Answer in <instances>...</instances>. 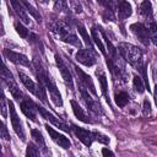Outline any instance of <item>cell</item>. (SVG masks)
<instances>
[{
  "instance_id": "obj_1",
  "label": "cell",
  "mask_w": 157,
  "mask_h": 157,
  "mask_svg": "<svg viewBox=\"0 0 157 157\" xmlns=\"http://www.w3.org/2000/svg\"><path fill=\"white\" fill-rule=\"evenodd\" d=\"M33 64H34V67H36V74H37V78L38 81H40L45 88L49 91V94H50V98L53 101V103L56 105V107H63V98H61V94L59 92V90L56 88V85L55 82L53 81L52 76L49 75V72L45 70V67L40 64V61L38 59H34L33 60Z\"/></svg>"
},
{
  "instance_id": "obj_2",
  "label": "cell",
  "mask_w": 157,
  "mask_h": 157,
  "mask_svg": "<svg viewBox=\"0 0 157 157\" xmlns=\"http://www.w3.org/2000/svg\"><path fill=\"white\" fill-rule=\"evenodd\" d=\"M118 52L130 65L137 67L139 70L144 66L142 65V52L136 45H132L126 42H121L118 44Z\"/></svg>"
},
{
  "instance_id": "obj_3",
  "label": "cell",
  "mask_w": 157,
  "mask_h": 157,
  "mask_svg": "<svg viewBox=\"0 0 157 157\" xmlns=\"http://www.w3.org/2000/svg\"><path fill=\"white\" fill-rule=\"evenodd\" d=\"M1 76H2L4 82L7 85V87H9V90H10V93L12 94V97L20 103V102L25 98V94L20 91V88H18V86H17V83H16V81H15V78H13V76H12V74L7 70V67H6L5 65H4V67H2Z\"/></svg>"
},
{
  "instance_id": "obj_4",
  "label": "cell",
  "mask_w": 157,
  "mask_h": 157,
  "mask_svg": "<svg viewBox=\"0 0 157 157\" xmlns=\"http://www.w3.org/2000/svg\"><path fill=\"white\" fill-rule=\"evenodd\" d=\"M55 32L58 33V36L60 37V39H61L63 42L70 43V44H72V45H75V47H77V48L81 47V42H80L78 37H77L75 33H72V32L70 31V27L67 28L64 23H61V22L58 23V26H56V28H55Z\"/></svg>"
},
{
  "instance_id": "obj_5",
  "label": "cell",
  "mask_w": 157,
  "mask_h": 157,
  "mask_svg": "<svg viewBox=\"0 0 157 157\" xmlns=\"http://www.w3.org/2000/svg\"><path fill=\"white\" fill-rule=\"evenodd\" d=\"M55 64H56V66H58V69H59V71H60V74H61V77H63V80H64L66 87L72 91V90H74V80H72L71 72H70L67 65H66V64L64 63V60L61 59V56H59L58 54H55Z\"/></svg>"
},
{
  "instance_id": "obj_6",
  "label": "cell",
  "mask_w": 157,
  "mask_h": 157,
  "mask_svg": "<svg viewBox=\"0 0 157 157\" xmlns=\"http://www.w3.org/2000/svg\"><path fill=\"white\" fill-rule=\"evenodd\" d=\"M9 109H10V119H11V125L15 130V132L17 134V136L25 141L26 140V135H25V130H23V126H22V123L16 113V109H15V105L12 102H9Z\"/></svg>"
},
{
  "instance_id": "obj_7",
  "label": "cell",
  "mask_w": 157,
  "mask_h": 157,
  "mask_svg": "<svg viewBox=\"0 0 157 157\" xmlns=\"http://www.w3.org/2000/svg\"><path fill=\"white\" fill-rule=\"evenodd\" d=\"M130 31L135 34V37H137V39L144 44V45H148L150 43V36H148V29L147 27L141 23V22H135L132 25H130Z\"/></svg>"
},
{
  "instance_id": "obj_8",
  "label": "cell",
  "mask_w": 157,
  "mask_h": 157,
  "mask_svg": "<svg viewBox=\"0 0 157 157\" xmlns=\"http://www.w3.org/2000/svg\"><path fill=\"white\" fill-rule=\"evenodd\" d=\"M75 59L78 61V63H81L82 65H85V66H93L94 64H96V55H94V53H93V50L92 49H80L76 54H75Z\"/></svg>"
},
{
  "instance_id": "obj_9",
  "label": "cell",
  "mask_w": 157,
  "mask_h": 157,
  "mask_svg": "<svg viewBox=\"0 0 157 157\" xmlns=\"http://www.w3.org/2000/svg\"><path fill=\"white\" fill-rule=\"evenodd\" d=\"M71 130H72V132L75 134V136H76L83 145H86L87 147L91 146L92 142L94 141L93 131L86 130V129L80 128V126H76V125H71Z\"/></svg>"
},
{
  "instance_id": "obj_10",
  "label": "cell",
  "mask_w": 157,
  "mask_h": 157,
  "mask_svg": "<svg viewBox=\"0 0 157 157\" xmlns=\"http://www.w3.org/2000/svg\"><path fill=\"white\" fill-rule=\"evenodd\" d=\"M74 69H75V71H76V74H77V76H78V81H80V85L82 86V87H85L87 91H90L92 94H97V92H96V87H94V83H93V80H92V77L90 76V75H87L85 71H82L78 66H74Z\"/></svg>"
},
{
  "instance_id": "obj_11",
  "label": "cell",
  "mask_w": 157,
  "mask_h": 157,
  "mask_svg": "<svg viewBox=\"0 0 157 157\" xmlns=\"http://www.w3.org/2000/svg\"><path fill=\"white\" fill-rule=\"evenodd\" d=\"M20 107H21L22 113H23L27 118H29L32 121H37V114H36V112H37V105L34 104V102H33L32 99H29L28 97L25 96V98L20 102Z\"/></svg>"
},
{
  "instance_id": "obj_12",
  "label": "cell",
  "mask_w": 157,
  "mask_h": 157,
  "mask_svg": "<svg viewBox=\"0 0 157 157\" xmlns=\"http://www.w3.org/2000/svg\"><path fill=\"white\" fill-rule=\"evenodd\" d=\"M37 110L39 112V114L45 119V120H49L53 125H55L56 128H59L60 130H63V131H69V126L65 124V123H63L59 118H56L54 114H52L49 110H47L45 108H43V107H40V105H37Z\"/></svg>"
},
{
  "instance_id": "obj_13",
  "label": "cell",
  "mask_w": 157,
  "mask_h": 157,
  "mask_svg": "<svg viewBox=\"0 0 157 157\" xmlns=\"http://www.w3.org/2000/svg\"><path fill=\"white\" fill-rule=\"evenodd\" d=\"M4 55L10 60L12 61L13 64L16 65H22V66H29V59L25 55V54H21V53H17V52H13L11 49H4Z\"/></svg>"
},
{
  "instance_id": "obj_14",
  "label": "cell",
  "mask_w": 157,
  "mask_h": 157,
  "mask_svg": "<svg viewBox=\"0 0 157 157\" xmlns=\"http://www.w3.org/2000/svg\"><path fill=\"white\" fill-rule=\"evenodd\" d=\"M45 129H47L49 136L52 137V140H53L56 145H59V146L63 147V148H69V147L71 146V142H70V140H69L66 136H64L63 134H59L58 131H55V130H54L53 128H50L49 125H45Z\"/></svg>"
},
{
  "instance_id": "obj_15",
  "label": "cell",
  "mask_w": 157,
  "mask_h": 157,
  "mask_svg": "<svg viewBox=\"0 0 157 157\" xmlns=\"http://www.w3.org/2000/svg\"><path fill=\"white\" fill-rule=\"evenodd\" d=\"M80 92H81L82 99H83V102L86 103V105L88 107V109L92 110L93 113H99V112H101V105H99V103L96 102V101L88 94V91H87L85 87H82L81 85H80Z\"/></svg>"
},
{
  "instance_id": "obj_16",
  "label": "cell",
  "mask_w": 157,
  "mask_h": 157,
  "mask_svg": "<svg viewBox=\"0 0 157 157\" xmlns=\"http://www.w3.org/2000/svg\"><path fill=\"white\" fill-rule=\"evenodd\" d=\"M10 5L12 6L15 13L20 17V20H21L23 23L28 25V23H29V17H28V15L26 13V10H25L23 4L20 2V1H16V0H11V1H10Z\"/></svg>"
},
{
  "instance_id": "obj_17",
  "label": "cell",
  "mask_w": 157,
  "mask_h": 157,
  "mask_svg": "<svg viewBox=\"0 0 157 157\" xmlns=\"http://www.w3.org/2000/svg\"><path fill=\"white\" fill-rule=\"evenodd\" d=\"M18 77H20V80H21V82L25 85V87L31 92V93H33L34 96H37L38 97V92H39V87H38V83H36V82H33L26 74H23L22 71H18Z\"/></svg>"
},
{
  "instance_id": "obj_18",
  "label": "cell",
  "mask_w": 157,
  "mask_h": 157,
  "mask_svg": "<svg viewBox=\"0 0 157 157\" xmlns=\"http://www.w3.org/2000/svg\"><path fill=\"white\" fill-rule=\"evenodd\" d=\"M70 104H71V108H72V112H74V114H75V117L78 119V120H81L82 123H86V124H88V123H91V119H90V117L86 114V112L78 105V103L76 102V101H74V99H71V102H70Z\"/></svg>"
},
{
  "instance_id": "obj_19",
  "label": "cell",
  "mask_w": 157,
  "mask_h": 157,
  "mask_svg": "<svg viewBox=\"0 0 157 157\" xmlns=\"http://www.w3.org/2000/svg\"><path fill=\"white\" fill-rule=\"evenodd\" d=\"M131 12H132L131 5L128 1H119L118 2V16H119V20H121V21L126 20L128 17L131 16Z\"/></svg>"
},
{
  "instance_id": "obj_20",
  "label": "cell",
  "mask_w": 157,
  "mask_h": 157,
  "mask_svg": "<svg viewBox=\"0 0 157 157\" xmlns=\"http://www.w3.org/2000/svg\"><path fill=\"white\" fill-rule=\"evenodd\" d=\"M31 136L34 140V142L37 144V147H39L44 153H48V150H47V146H45V141H44V137H43L42 132L39 130H37V129H32L31 130Z\"/></svg>"
},
{
  "instance_id": "obj_21",
  "label": "cell",
  "mask_w": 157,
  "mask_h": 157,
  "mask_svg": "<svg viewBox=\"0 0 157 157\" xmlns=\"http://www.w3.org/2000/svg\"><path fill=\"white\" fill-rule=\"evenodd\" d=\"M91 34H92V39H93V42L96 43V45L98 47V49L101 50V53L108 59V54H107V52H105V48H104V45H103V43H102V39H101V36H99V33H98V31H97V28L96 27H92L91 28Z\"/></svg>"
},
{
  "instance_id": "obj_22",
  "label": "cell",
  "mask_w": 157,
  "mask_h": 157,
  "mask_svg": "<svg viewBox=\"0 0 157 157\" xmlns=\"http://www.w3.org/2000/svg\"><path fill=\"white\" fill-rule=\"evenodd\" d=\"M96 74H97V76H98V81H99V85H101V88H102V93H103L105 101H107L108 104H109L110 101H109V94H108V85H107L105 75H104L102 71H97Z\"/></svg>"
},
{
  "instance_id": "obj_23",
  "label": "cell",
  "mask_w": 157,
  "mask_h": 157,
  "mask_svg": "<svg viewBox=\"0 0 157 157\" xmlns=\"http://www.w3.org/2000/svg\"><path fill=\"white\" fill-rule=\"evenodd\" d=\"M115 103H117L118 107L124 108L129 103V94L124 91H120V92L115 93Z\"/></svg>"
},
{
  "instance_id": "obj_24",
  "label": "cell",
  "mask_w": 157,
  "mask_h": 157,
  "mask_svg": "<svg viewBox=\"0 0 157 157\" xmlns=\"http://www.w3.org/2000/svg\"><path fill=\"white\" fill-rule=\"evenodd\" d=\"M140 12L145 18H151L152 17V5L150 1H144L140 5Z\"/></svg>"
},
{
  "instance_id": "obj_25",
  "label": "cell",
  "mask_w": 157,
  "mask_h": 157,
  "mask_svg": "<svg viewBox=\"0 0 157 157\" xmlns=\"http://www.w3.org/2000/svg\"><path fill=\"white\" fill-rule=\"evenodd\" d=\"M147 29H148L150 39L152 40V43L155 45H157V23L155 21H150V23L147 26Z\"/></svg>"
},
{
  "instance_id": "obj_26",
  "label": "cell",
  "mask_w": 157,
  "mask_h": 157,
  "mask_svg": "<svg viewBox=\"0 0 157 157\" xmlns=\"http://www.w3.org/2000/svg\"><path fill=\"white\" fill-rule=\"evenodd\" d=\"M132 86H134V88H135V91L137 92V93H144L145 92V83H144V81H142V78L140 77V76H134L132 77Z\"/></svg>"
},
{
  "instance_id": "obj_27",
  "label": "cell",
  "mask_w": 157,
  "mask_h": 157,
  "mask_svg": "<svg viewBox=\"0 0 157 157\" xmlns=\"http://www.w3.org/2000/svg\"><path fill=\"white\" fill-rule=\"evenodd\" d=\"M22 4H23V6L27 9V11L34 17V20H36L38 23H40V22H42V16H40V13H39V12H38V11L29 4V2H27V1H22Z\"/></svg>"
},
{
  "instance_id": "obj_28",
  "label": "cell",
  "mask_w": 157,
  "mask_h": 157,
  "mask_svg": "<svg viewBox=\"0 0 157 157\" xmlns=\"http://www.w3.org/2000/svg\"><path fill=\"white\" fill-rule=\"evenodd\" d=\"M15 29L20 34V37H22V38H27L28 37V29L21 22H18V21L15 22Z\"/></svg>"
},
{
  "instance_id": "obj_29",
  "label": "cell",
  "mask_w": 157,
  "mask_h": 157,
  "mask_svg": "<svg viewBox=\"0 0 157 157\" xmlns=\"http://www.w3.org/2000/svg\"><path fill=\"white\" fill-rule=\"evenodd\" d=\"M26 157H39L38 147H36L33 144H28L26 148Z\"/></svg>"
},
{
  "instance_id": "obj_30",
  "label": "cell",
  "mask_w": 157,
  "mask_h": 157,
  "mask_svg": "<svg viewBox=\"0 0 157 157\" xmlns=\"http://www.w3.org/2000/svg\"><path fill=\"white\" fill-rule=\"evenodd\" d=\"M77 29H78V32L81 33V36H82V38H83V40H85V43L88 45V48L90 49H92V43H91V38L88 37V34H87V32H86V29H85V27L82 26V25H77Z\"/></svg>"
},
{
  "instance_id": "obj_31",
  "label": "cell",
  "mask_w": 157,
  "mask_h": 157,
  "mask_svg": "<svg viewBox=\"0 0 157 157\" xmlns=\"http://www.w3.org/2000/svg\"><path fill=\"white\" fill-rule=\"evenodd\" d=\"M93 137H94L96 141H98V142H101V144H104V145H109V142H110L109 137H108L107 135L101 134L99 131H93Z\"/></svg>"
},
{
  "instance_id": "obj_32",
  "label": "cell",
  "mask_w": 157,
  "mask_h": 157,
  "mask_svg": "<svg viewBox=\"0 0 157 157\" xmlns=\"http://www.w3.org/2000/svg\"><path fill=\"white\" fill-rule=\"evenodd\" d=\"M142 113H144L145 117H147V115L151 114V103H150V101L146 99V98H145L144 102H142Z\"/></svg>"
},
{
  "instance_id": "obj_33",
  "label": "cell",
  "mask_w": 157,
  "mask_h": 157,
  "mask_svg": "<svg viewBox=\"0 0 157 157\" xmlns=\"http://www.w3.org/2000/svg\"><path fill=\"white\" fill-rule=\"evenodd\" d=\"M103 18H104V21H114L115 20L114 13H113V10L110 7L105 9V11L103 12Z\"/></svg>"
},
{
  "instance_id": "obj_34",
  "label": "cell",
  "mask_w": 157,
  "mask_h": 157,
  "mask_svg": "<svg viewBox=\"0 0 157 157\" xmlns=\"http://www.w3.org/2000/svg\"><path fill=\"white\" fill-rule=\"evenodd\" d=\"M0 135H1V137L4 140H10V135L7 132V128H6V125L4 123L1 124V128H0Z\"/></svg>"
},
{
  "instance_id": "obj_35",
  "label": "cell",
  "mask_w": 157,
  "mask_h": 157,
  "mask_svg": "<svg viewBox=\"0 0 157 157\" xmlns=\"http://www.w3.org/2000/svg\"><path fill=\"white\" fill-rule=\"evenodd\" d=\"M1 115H2V118L7 117V108H6V102H5V96L4 94L1 97Z\"/></svg>"
},
{
  "instance_id": "obj_36",
  "label": "cell",
  "mask_w": 157,
  "mask_h": 157,
  "mask_svg": "<svg viewBox=\"0 0 157 157\" xmlns=\"http://www.w3.org/2000/svg\"><path fill=\"white\" fill-rule=\"evenodd\" d=\"M102 155H103V157H115L114 153H113L109 148H107V147L102 148Z\"/></svg>"
},
{
  "instance_id": "obj_37",
  "label": "cell",
  "mask_w": 157,
  "mask_h": 157,
  "mask_svg": "<svg viewBox=\"0 0 157 157\" xmlns=\"http://www.w3.org/2000/svg\"><path fill=\"white\" fill-rule=\"evenodd\" d=\"M153 97H155V103L157 105V83L155 85V91H153Z\"/></svg>"
}]
</instances>
